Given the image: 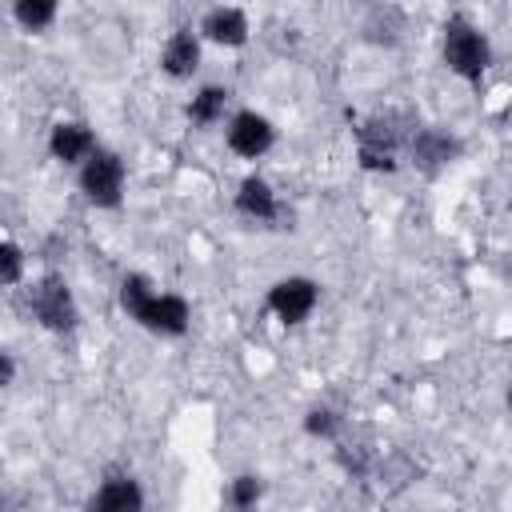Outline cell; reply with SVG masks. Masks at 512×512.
I'll use <instances>...</instances> for the list:
<instances>
[{
	"label": "cell",
	"instance_id": "obj_1",
	"mask_svg": "<svg viewBox=\"0 0 512 512\" xmlns=\"http://www.w3.org/2000/svg\"><path fill=\"white\" fill-rule=\"evenodd\" d=\"M120 308H124L140 328H148V332H156V336H184V332H188V320H192L184 296H176V292H156L152 280L140 276V272H128V276L120 280Z\"/></svg>",
	"mask_w": 512,
	"mask_h": 512
},
{
	"label": "cell",
	"instance_id": "obj_2",
	"mask_svg": "<svg viewBox=\"0 0 512 512\" xmlns=\"http://www.w3.org/2000/svg\"><path fill=\"white\" fill-rule=\"evenodd\" d=\"M416 124L404 112H376L356 128V160L368 172H396L400 148H408Z\"/></svg>",
	"mask_w": 512,
	"mask_h": 512
},
{
	"label": "cell",
	"instance_id": "obj_3",
	"mask_svg": "<svg viewBox=\"0 0 512 512\" xmlns=\"http://www.w3.org/2000/svg\"><path fill=\"white\" fill-rule=\"evenodd\" d=\"M444 64L468 84H480V76L492 64V48H488L484 32L460 12L448 16V24H444Z\"/></svg>",
	"mask_w": 512,
	"mask_h": 512
},
{
	"label": "cell",
	"instance_id": "obj_4",
	"mask_svg": "<svg viewBox=\"0 0 512 512\" xmlns=\"http://www.w3.org/2000/svg\"><path fill=\"white\" fill-rule=\"evenodd\" d=\"M24 304H28L32 320H36L40 328L60 332V336H64V332H72V328H76V320H80L76 300H72V288H68V280H64V276H56V272H44L40 280H32V288H28Z\"/></svg>",
	"mask_w": 512,
	"mask_h": 512
},
{
	"label": "cell",
	"instance_id": "obj_5",
	"mask_svg": "<svg viewBox=\"0 0 512 512\" xmlns=\"http://www.w3.org/2000/svg\"><path fill=\"white\" fill-rule=\"evenodd\" d=\"M80 192L96 208H120L124 200V160L112 148H96L80 168Z\"/></svg>",
	"mask_w": 512,
	"mask_h": 512
},
{
	"label": "cell",
	"instance_id": "obj_6",
	"mask_svg": "<svg viewBox=\"0 0 512 512\" xmlns=\"http://www.w3.org/2000/svg\"><path fill=\"white\" fill-rule=\"evenodd\" d=\"M316 300H320V288H316V280H308V276H288V280H276V284L268 288V308H272V316H276L280 324H300V320H308L312 308H316Z\"/></svg>",
	"mask_w": 512,
	"mask_h": 512
},
{
	"label": "cell",
	"instance_id": "obj_7",
	"mask_svg": "<svg viewBox=\"0 0 512 512\" xmlns=\"http://www.w3.org/2000/svg\"><path fill=\"white\" fill-rule=\"evenodd\" d=\"M276 140V128L260 112H236L228 124V148L244 160H260Z\"/></svg>",
	"mask_w": 512,
	"mask_h": 512
},
{
	"label": "cell",
	"instance_id": "obj_8",
	"mask_svg": "<svg viewBox=\"0 0 512 512\" xmlns=\"http://www.w3.org/2000/svg\"><path fill=\"white\" fill-rule=\"evenodd\" d=\"M408 156L420 172H436V168H444L448 160L460 156V140L440 132V128H416L412 140H408Z\"/></svg>",
	"mask_w": 512,
	"mask_h": 512
},
{
	"label": "cell",
	"instance_id": "obj_9",
	"mask_svg": "<svg viewBox=\"0 0 512 512\" xmlns=\"http://www.w3.org/2000/svg\"><path fill=\"white\" fill-rule=\"evenodd\" d=\"M96 148H100V144H96L92 128H88V124H80V120H60V124L52 128V136H48V152H52L60 164L92 160V152H96Z\"/></svg>",
	"mask_w": 512,
	"mask_h": 512
},
{
	"label": "cell",
	"instance_id": "obj_10",
	"mask_svg": "<svg viewBox=\"0 0 512 512\" xmlns=\"http://www.w3.org/2000/svg\"><path fill=\"white\" fill-rule=\"evenodd\" d=\"M236 212L244 216V220H256V224H272V220H280V204H276V192H272V184L264 180V176H244L240 180V188H236Z\"/></svg>",
	"mask_w": 512,
	"mask_h": 512
},
{
	"label": "cell",
	"instance_id": "obj_11",
	"mask_svg": "<svg viewBox=\"0 0 512 512\" xmlns=\"http://www.w3.org/2000/svg\"><path fill=\"white\" fill-rule=\"evenodd\" d=\"M84 512H144V492H140V484L132 476H108L92 492Z\"/></svg>",
	"mask_w": 512,
	"mask_h": 512
},
{
	"label": "cell",
	"instance_id": "obj_12",
	"mask_svg": "<svg viewBox=\"0 0 512 512\" xmlns=\"http://www.w3.org/2000/svg\"><path fill=\"white\" fill-rule=\"evenodd\" d=\"M196 64H200V40H196V32H192V28H176V32L168 36L164 52H160V68H164L172 80H184V76L196 72Z\"/></svg>",
	"mask_w": 512,
	"mask_h": 512
},
{
	"label": "cell",
	"instance_id": "obj_13",
	"mask_svg": "<svg viewBox=\"0 0 512 512\" xmlns=\"http://www.w3.org/2000/svg\"><path fill=\"white\" fill-rule=\"evenodd\" d=\"M200 32L212 40V44H224V48H240L248 40V16L240 8H212L204 20H200Z\"/></svg>",
	"mask_w": 512,
	"mask_h": 512
},
{
	"label": "cell",
	"instance_id": "obj_14",
	"mask_svg": "<svg viewBox=\"0 0 512 512\" xmlns=\"http://www.w3.org/2000/svg\"><path fill=\"white\" fill-rule=\"evenodd\" d=\"M228 88H220V84H204L192 100H188V120L192 124H216L220 116H224V108H228Z\"/></svg>",
	"mask_w": 512,
	"mask_h": 512
},
{
	"label": "cell",
	"instance_id": "obj_15",
	"mask_svg": "<svg viewBox=\"0 0 512 512\" xmlns=\"http://www.w3.org/2000/svg\"><path fill=\"white\" fill-rule=\"evenodd\" d=\"M264 496V480L260 476H252V472H240L236 480H232V488H228V500H232V508L236 512H248V508H256V500Z\"/></svg>",
	"mask_w": 512,
	"mask_h": 512
},
{
	"label": "cell",
	"instance_id": "obj_16",
	"mask_svg": "<svg viewBox=\"0 0 512 512\" xmlns=\"http://www.w3.org/2000/svg\"><path fill=\"white\" fill-rule=\"evenodd\" d=\"M12 16L24 24V28H44V24H52L56 20V4H48V0H20V4H12Z\"/></svg>",
	"mask_w": 512,
	"mask_h": 512
},
{
	"label": "cell",
	"instance_id": "obj_17",
	"mask_svg": "<svg viewBox=\"0 0 512 512\" xmlns=\"http://www.w3.org/2000/svg\"><path fill=\"white\" fill-rule=\"evenodd\" d=\"M304 432H308V436L336 440V432H340V416H336L332 408H312V412L304 416Z\"/></svg>",
	"mask_w": 512,
	"mask_h": 512
},
{
	"label": "cell",
	"instance_id": "obj_18",
	"mask_svg": "<svg viewBox=\"0 0 512 512\" xmlns=\"http://www.w3.org/2000/svg\"><path fill=\"white\" fill-rule=\"evenodd\" d=\"M20 268H24V256H20L16 240H4V244H0V284H4V288L20 284Z\"/></svg>",
	"mask_w": 512,
	"mask_h": 512
},
{
	"label": "cell",
	"instance_id": "obj_19",
	"mask_svg": "<svg viewBox=\"0 0 512 512\" xmlns=\"http://www.w3.org/2000/svg\"><path fill=\"white\" fill-rule=\"evenodd\" d=\"M12 376H16V360H12V352H4L0 356V384H12Z\"/></svg>",
	"mask_w": 512,
	"mask_h": 512
},
{
	"label": "cell",
	"instance_id": "obj_20",
	"mask_svg": "<svg viewBox=\"0 0 512 512\" xmlns=\"http://www.w3.org/2000/svg\"><path fill=\"white\" fill-rule=\"evenodd\" d=\"M508 408H512V388H508Z\"/></svg>",
	"mask_w": 512,
	"mask_h": 512
}]
</instances>
